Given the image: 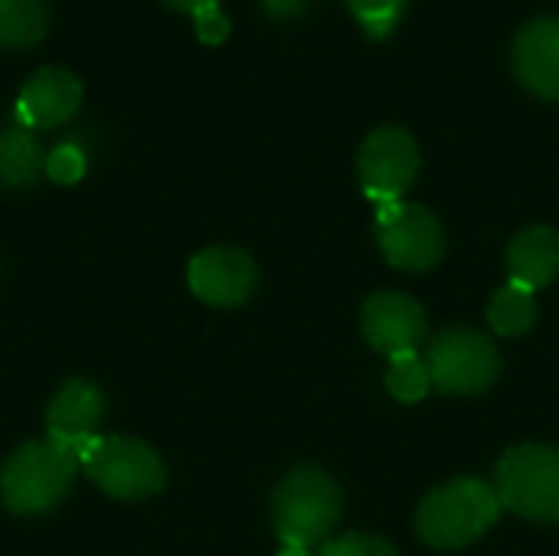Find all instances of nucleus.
<instances>
[{
  "instance_id": "5701e85b",
  "label": "nucleus",
  "mask_w": 559,
  "mask_h": 556,
  "mask_svg": "<svg viewBox=\"0 0 559 556\" xmlns=\"http://www.w3.org/2000/svg\"><path fill=\"white\" fill-rule=\"evenodd\" d=\"M305 3H308V0H265V7H269L272 13H278V16H295V13L305 10Z\"/></svg>"
},
{
  "instance_id": "20e7f679",
  "label": "nucleus",
  "mask_w": 559,
  "mask_h": 556,
  "mask_svg": "<svg viewBox=\"0 0 559 556\" xmlns=\"http://www.w3.org/2000/svg\"><path fill=\"white\" fill-rule=\"evenodd\" d=\"M79 472L115 501H144L164 492V459L141 439L95 436L79 456Z\"/></svg>"
},
{
  "instance_id": "4468645a",
  "label": "nucleus",
  "mask_w": 559,
  "mask_h": 556,
  "mask_svg": "<svg viewBox=\"0 0 559 556\" xmlns=\"http://www.w3.org/2000/svg\"><path fill=\"white\" fill-rule=\"evenodd\" d=\"M508 282H518L531 292L550 285L559 275V233L550 226H531L518 233L508 249Z\"/></svg>"
},
{
  "instance_id": "7ed1b4c3",
  "label": "nucleus",
  "mask_w": 559,
  "mask_h": 556,
  "mask_svg": "<svg viewBox=\"0 0 559 556\" xmlns=\"http://www.w3.org/2000/svg\"><path fill=\"white\" fill-rule=\"evenodd\" d=\"M341 518V492L321 469H295L272 495V521L282 547L314 551L328 544Z\"/></svg>"
},
{
  "instance_id": "4be33fe9",
  "label": "nucleus",
  "mask_w": 559,
  "mask_h": 556,
  "mask_svg": "<svg viewBox=\"0 0 559 556\" xmlns=\"http://www.w3.org/2000/svg\"><path fill=\"white\" fill-rule=\"evenodd\" d=\"M193 23H197V36H200L206 46H219V43L229 36V20H226V13L219 10V3L200 7V10L193 13Z\"/></svg>"
},
{
  "instance_id": "f8f14e48",
  "label": "nucleus",
  "mask_w": 559,
  "mask_h": 556,
  "mask_svg": "<svg viewBox=\"0 0 559 556\" xmlns=\"http://www.w3.org/2000/svg\"><path fill=\"white\" fill-rule=\"evenodd\" d=\"M367 341L386 354L390 360L400 354H419V344L426 341V315L423 308L396 292H380L367 298L360 315Z\"/></svg>"
},
{
  "instance_id": "f03ea898",
  "label": "nucleus",
  "mask_w": 559,
  "mask_h": 556,
  "mask_svg": "<svg viewBox=\"0 0 559 556\" xmlns=\"http://www.w3.org/2000/svg\"><path fill=\"white\" fill-rule=\"evenodd\" d=\"M501 518L498 492L478 478H455L426 495L416 511V531L423 544L436 551H462L495 528Z\"/></svg>"
},
{
  "instance_id": "39448f33",
  "label": "nucleus",
  "mask_w": 559,
  "mask_h": 556,
  "mask_svg": "<svg viewBox=\"0 0 559 556\" xmlns=\"http://www.w3.org/2000/svg\"><path fill=\"white\" fill-rule=\"evenodd\" d=\"M501 508L527 521H559V449L521 446L511 449L495 478Z\"/></svg>"
},
{
  "instance_id": "f3484780",
  "label": "nucleus",
  "mask_w": 559,
  "mask_h": 556,
  "mask_svg": "<svg viewBox=\"0 0 559 556\" xmlns=\"http://www.w3.org/2000/svg\"><path fill=\"white\" fill-rule=\"evenodd\" d=\"M488 321L491 328L501 334V338H521L534 328L537 321V301H534V292L518 285V282H508L501 292H495L491 305H488Z\"/></svg>"
},
{
  "instance_id": "412c9836",
  "label": "nucleus",
  "mask_w": 559,
  "mask_h": 556,
  "mask_svg": "<svg viewBox=\"0 0 559 556\" xmlns=\"http://www.w3.org/2000/svg\"><path fill=\"white\" fill-rule=\"evenodd\" d=\"M318 556H400L393 551V544L370 537V534H344L337 541L321 544Z\"/></svg>"
},
{
  "instance_id": "0eeeda50",
  "label": "nucleus",
  "mask_w": 559,
  "mask_h": 556,
  "mask_svg": "<svg viewBox=\"0 0 559 556\" xmlns=\"http://www.w3.org/2000/svg\"><path fill=\"white\" fill-rule=\"evenodd\" d=\"M377 239L386 262L403 272H426L445 252L442 223L426 206L406 200L377 203Z\"/></svg>"
},
{
  "instance_id": "ddd939ff",
  "label": "nucleus",
  "mask_w": 559,
  "mask_h": 556,
  "mask_svg": "<svg viewBox=\"0 0 559 556\" xmlns=\"http://www.w3.org/2000/svg\"><path fill=\"white\" fill-rule=\"evenodd\" d=\"M82 105V82L62 66L36 69L16 98V125L23 128H56L66 125Z\"/></svg>"
},
{
  "instance_id": "a211bd4d",
  "label": "nucleus",
  "mask_w": 559,
  "mask_h": 556,
  "mask_svg": "<svg viewBox=\"0 0 559 556\" xmlns=\"http://www.w3.org/2000/svg\"><path fill=\"white\" fill-rule=\"evenodd\" d=\"M386 387L390 393L400 400V403H419L432 380H429V370H426V360L419 354H400L390 360V374H386Z\"/></svg>"
},
{
  "instance_id": "423d86ee",
  "label": "nucleus",
  "mask_w": 559,
  "mask_h": 556,
  "mask_svg": "<svg viewBox=\"0 0 559 556\" xmlns=\"http://www.w3.org/2000/svg\"><path fill=\"white\" fill-rule=\"evenodd\" d=\"M426 370L439 393L472 397V393H485L498 380L501 354L491 338L472 328H452L429 344Z\"/></svg>"
},
{
  "instance_id": "6ab92c4d",
  "label": "nucleus",
  "mask_w": 559,
  "mask_h": 556,
  "mask_svg": "<svg viewBox=\"0 0 559 556\" xmlns=\"http://www.w3.org/2000/svg\"><path fill=\"white\" fill-rule=\"evenodd\" d=\"M347 10L354 13V20L373 36L383 39L393 33V26L400 23V16L406 13L409 0H344Z\"/></svg>"
},
{
  "instance_id": "dca6fc26",
  "label": "nucleus",
  "mask_w": 559,
  "mask_h": 556,
  "mask_svg": "<svg viewBox=\"0 0 559 556\" xmlns=\"http://www.w3.org/2000/svg\"><path fill=\"white\" fill-rule=\"evenodd\" d=\"M49 29L46 0H0V46H36Z\"/></svg>"
},
{
  "instance_id": "aec40b11",
  "label": "nucleus",
  "mask_w": 559,
  "mask_h": 556,
  "mask_svg": "<svg viewBox=\"0 0 559 556\" xmlns=\"http://www.w3.org/2000/svg\"><path fill=\"white\" fill-rule=\"evenodd\" d=\"M85 167H88V157L75 141H62L46 154V174H49V180H56L62 187L79 184L85 177Z\"/></svg>"
},
{
  "instance_id": "6e6552de",
  "label": "nucleus",
  "mask_w": 559,
  "mask_h": 556,
  "mask_svg": "<svg viewBox=\"0 0 559 556\" xmlns=\"http://www.w3.org/2000/svg\"><path fill=\"white\" fill-rule=\"evenodd\" d=\"M357 174L364 193L373 203L403 200L419 174V144L406 128L386 125L367 134L357 154Z\"/></svg>"
},
{
  "instance_id": "1a4fd4ad",
  "label": "nucleus",
  "mask_w": 559,
  "mask_h": 556,
  "mask_svg": "<svg viewBox=\"0 0 559 556\" xmlns=\"http://www.w3.org/2000/svg\"><path fill=\"white\" fill-rule=\"evenodd\" d=\"M187 282L200 301L213 308H233V305H242L255 292L259 269L242 249L210 246L190 259Z\"/></svg>"
},
{
  "instance_id": "9b49d317",
  "label": "nucleus",
  "mask_w": 559,
  "mask_h": 556,
  "mask_svg": "<svg viewBox=\"0 0 559 556\" xmlns=\"http://www.w3.org/2000/svg\"><path fill=\"white\" fill-rule=\"evenodd\" d=\"M518 82L547 102H559V16H534L521 26L511 46Z\"/></svg>"
},
{
  "instance_id": "b1692460",
  "label": "nucleus",
  "mask_w": 559,
  "mask_h": 556,
  "mask_svg": "<svg viewBox=\"0 0 559 556\" xmlns=\"http://www.w3.org/2000/svg\"><path fill=\"white\" fill-rule=\"evenodd\" d=\"M167 7L174 10H183V13H197L200 7H210V3H219V0H164Z\"/></svg>"
},
{
  "instance_id": "2eb2a0df",
  "label": "nucleus",
  "mask_w": 559,
  "mask_h": 556,
  "mask_svg": "<svg viewBox=\"0 0 559 556\" xmlns=\"http://www.w3.org/2000/svg\"><path fill=\"white\" fill-rule=\"evenodd\" d=\"M46 174V154L36 134L23 125H7L0 131V187L20 190L33 187Z\"/></svg>"
},
{
  "instance_id": "9d476101",
  "label": "nucleus",
  "mask_w": 559,
  "mask_h": 556,
  "mask_svg": "<svg viewBox=\"0 0 559 556\" xmlns=\"http://www.w3.org/2000/svg\"><path fill=\"white\" fill-rule=\"evenodd\" d=\"M105 419V393L88 380H66L46 406V439L69 449L79 462Z\"/></svg>"
},
{
  "instance_id": "393cba45",
  "label": "nucleus",
  "mask_w": 559,
  "mask_h": 556,
  "mask_svg": "<svg viewBox=\"0 0 559 556\" xmlns=\"http://www.w3.org/2000/svg\"><path fill=\"white\" fill-rule=\"evenodd\" d=\"M278 556H314L311 551H288V547H282V554Z\"/></svg>"
},
{
  "instance_id": "f257e3e1",
  "label": "nucleus",
  "mask_w": 559,
  "mask_h": 556,
  "mask_svg": "<svg viewBox=\"0 0 559 556\" xmlns=\"http://www.w3.org/2000/svg\"><path fill=\"white\" fill-rule=\"evenodd\" d=\"M79 462L52 439L26 442L0 465V501L10 514L36 518L52 511L72 488Z\"/></svg>"
}]
</instances>
